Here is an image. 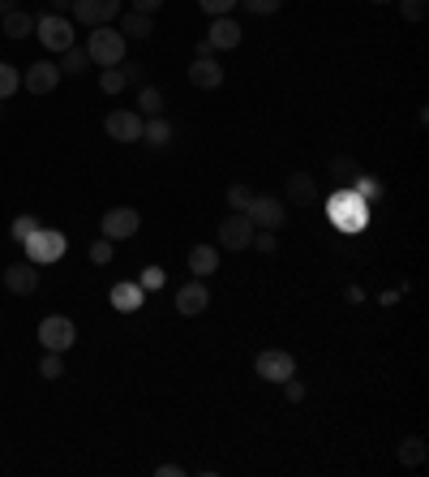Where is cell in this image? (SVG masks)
I'll return each instance as SVG.
<instances>
[{
	"instance_id": "8992f818",
	"label": "cell",
	"mask_w": 429,
	"mask_h": 477,
	"mask_svg": "<svg viewBox=\"0 0 429 477\" xmlns=\"http://www.w3.org/2000/svg\"><path fill=\"white\" fill-rule=\"evenodd\" d=\"M35 35H39V43L48 48V52H65V48H74V22L65 18V13H43L39 22H35Z\"/></svg>"
},
{
	"instance_id": "d6986e66",
	"label": "cell",
	"mask_w": 429,
	"mask_h": 477,
	"mask_svg": "<svg viewBox=\"0 0 429 477\" xmlns=\"http://www.w3.org/2000/svg\"><path fill=\"white\" fill-rule=\"evenodd\" d=\"M284 202H318V181L310 172H293L288 190H284Z\"/></svg>"
},
{
	"instance_id": "484cf974",
	"label": "cell",
	"mask_w": 429,
	"mask_h": 477,
	"mask_svg": "<svg viewBox=\"0 0 429 477\" xmlns=\"http://www.w3.org/2000/svg\"><path fill=\"white\" fill-rule=\"evenodd\" d=\"M399 460H404L408 469L425 464V438H421V435H408V438H404V443H399Z\"/></svg>"
},
{
	"instance_id": "ee69618b",
	"label": "cell",
	"mask_w": 429,
	"mask_h": 477,
	"mask_svg": "<svg viewBox=\"0 0 429 477\" xmlns=\"http://www.w3.org/2000/svg\"><path fill=\"white\" fill-rule=\"evenodd\" d=\"M9 9H18V0H0V18H4Z\"/></svg>"
},
{
	"instance_id": "2e32d148",
	"label": "cell",
	"mask_w": 429,
	"mask_h": 477,
	"mask_svg": "<svg viewBox=\"0 0 429 477\" xmlns=\"http://www.w3.org/2000/svg\"><path fill=\"white\" fill-rule=\"evenodd\" d=\"M189 82H194L197 91H219L223 86V65L214 57H194L189 65Z\"/></svg>"
},
{
	"instance_id": "5b68a950",
	"label": "cell",
	"mask_w": 429,
	"mask_h": 477,
	"mask_svg": "<svg viewBox=\"0 0 429 477\" xmlns=\"http://www.w3.org/2000/svg\"><path fill=\"white\" fill-rule=\"evenodd\" d=\"M245 216L254 228H267V233H279L288 224V202L284 199H271V194H254V202L245 207Z\"/></svg>"
},
{
	"instance_id": "4316f807",
	"label": "cell",
	"mask_w": 429,
	"mask_h": 477,
	"mask_svg": "<svg viewBox=\"0 0 429 477\" xmlns=\"http://www.w3.org/2000/svg\"><path fill=\"white\" fill-rule=\"evenodd\" d=\"M18 91H22V69L9 65V60H0V100H9V95H18Z\"/></svg>"
},
{
	"instance_id": "52a82bcc",
	"label": "cell",
	"mask_w": 429,
	"mask_h": 477,
	"mask_svg": "<svg viewBox=\"0 0 429 477\" xmlns=\"http://www.w3.org/2000/svg\"><path fill=\"white\" fill-rule=\"evenodd\" d=\"M142 125H146V117L137 108H112L103 117V134L112 142H142Z\"/></svg>"
},
{
	"instance_id": "4fadbf2b",
	"label": "cell",
	"mask_w": 429,
	"mask_h": 477,
	"mask_svg": "<svg viewBox=\"0 0 429 477\" xmlns=\"http://www.w3.org/2000/svg\"><path fill=\"white\" fill-rule=\"evenodd\" d=\"M4 288H9V293H18V297H31V293L39 288V267H35L31 259L4 267Z\"/></svg>"
},
{
	"instance_id": "e575fe53",
	"label": "cell",
	"mask_w": 429,
	"mask_h": 477,
	"mask_svg": "<svg viewBox=\"0 0 429 477\" xmlns=\"http://www.w3.org/2000/svg\"><path fill=\"white\" fill-rule=\"evenodd\" d=\"M120 74H125V82H129V86H146V65H142V60H129V65H125V60H120Z\"/></svg>"
},
{
	"instance_id": "b9f144b4",
	"label": "cell",
	"mask_w": 429,
	"mask_h": 477,
	"mask_svg": "<svg viewBox=\"0 0 429 477\" xmlns=\"http://www.w3.org/2000/svg\"><path fill=\"white\" fill-rule=\"evenodd\" d=\"M155 477H185V469H180V464H159Z\"/></svg>"
},
{
	"instance_id": "f1b7e54d",
	"label": "cell",
	"mask_w": 429,
	"mask_h": 477,
	"mask_svg": "<svg viewBox=\"0 0 429 477\" xmlns=\"http://www.w3.org/2000/svg\"><path fill=\"white\" fill-rule=\"evenodd\" d=\"M125 86H129V82H125V74H120V65H112V69L99 74V91H103V95H120Z\"/></svg>"
},
{
	"instance_id": "f35d334b",
	"label": "cell",
	"mask_w": 429,
	"mask_h": 477,
	"mask_svg": "<svg viewBox=\"0 0 429 477\" xmlns=\"http://www.w3.org/2000/svg\"><path fill=\"white\" fill-rule=\"evenodd\" d=\"M197 4H202V9L211 13V18H228V13H232V4H236V0H197Z\"/></svg>"
},
{
	"instance_id": "9c48e42d",
	"label": "cell",
	"mask_w": 429,
	"mask_h": 477,
	"mask_svg": "<svg viewBox=\"0 0 429 477\" xmlns=\"http://www.w3.org/2000/svg\"><path fill=\"white\" fill-rule=\"evenodd\" d=\"M254 370H258V378H267V383H284V378L296 375V358L288 349H267V353H258Z\"/></svg>"
},
{
	"instance_id": "277c9868",
	"label": "cell",
	"mask_w": 429,
	"mask_h": 477,
	"mask_svg": "<svg viewBox=\"0 0 429 477\" xmlns=\"http://www.w3.org/2000/svg\"><path fill=\"white\" fill-rule=\"evenodd\" d=\"M39 344H43V353H69L78 344V322L65 314H48L39 322Z\"/></svg>"
},
{
	"instance_id": "ba28073f",
	"label": "cell",
	"mask_w": 429,
	"mask_h": 477,
	"mask_svg": "<svg viewBox=\"0 0 429 477\" xmlns=\"http://www.w3.org/2000/svg\"><path fill=\"white\" fill-rule=\"evenodd\" d=\"M142 228V216H137L134 207H112V211H103V219H99V233L108 241H129Z\"/></svg>"
},
{
	"instance_id": "d590c367",
	"label": "cell",
	"mask_w": 429,
	"mask_h": 477,
	"mask_svg": "<svg viewBox=\"0 0 429 477\" xmlns=\"http://www.w3.org/2000/svg\"><path fill=\"white\" fill-rule=\"evenodd\" d=\"M163 279H168V271H163V267H146V271H142V279H137V284H142V288H146V293H155V288H163Z\"/></svg>"
},
{
	"instance_id": "44dd1931",
	"label": "cell",
	"mask_w": 429,
	"mask_h": 477,
	"mask_svg": "<svg viewBox=\"0 0 429 477\" xmlns=\"http://www.w3.org/2000/svg\"><path fill=\"white\" fill-rule=\"evenodd\" d=\"M120 35H129V40H151V35H155V18H151V13H137V9H129V13H125V22H120Z\"/></svg>"
},
{
	"instance_id": "f546056e",
	"label": "cell",
	"mask_w": 429,
	"mask_h": 477,
	"mask_svg": "<svg viewBox=\"0 0 429 477\" xmlns=\"http://www.w3.org/2000/svg\"><path fill=\"white\" fill-rule=\"evenodd\" d=\"M117 259V241H91V262H95V267H108V262Z\"/></svg>"
},
{
	"instance_id": "7402d4cb",
	"label": "cell",
	"mask_w": 429,
	"mask_h": 477,
	"mask_svg": "<svg viewBox=\"0 0 429 477\" xmlns=\"http://www.w3.org/2000/svg\"><path fill=\"white\" fill-rule=\"evenodd\" d=\"M60 74H69V78H78V74H86V69H91V52H86V43H74V48H65V52H60V65H57Z\"/></svg>"
},
{
	"instance_id": "7c38bea8",
	"label": "cell",
	"mask_w": 429,
	"mask_h": 477,
	"mask_svg": "<svg viewBox=\"0 0 429 477\" xmlns=\"http://www.w3.org/2000/svg\"><path fill=\"white\" fill-rule=\"evenodd\" d=\"M206 305H211V293H206V284H202V279H189V284H180V288H176V314H180V318H197Z\"/></svg>"
},
{
	"instance_id": "603a6c76",
	"label": "cell",
	"mask_w": 429,
	"mask_h": 477,
	"mask_svg": "<svg viewBox=\"0 0 429 477\" xmlns=\"http://www.w3.org/2000/svg\"><path fill=\"white\" fill-rule=\"evenodd\" d=\"M142 142H146V146H168V142H172V125H168V120L163 117H146V125H142Z\"/></svg>"
},
{
	"instance_id": "60d3db41",
	"label": "cell",
	"mask_w": 429,
	"mask_h": 477,
	"mask_svg": "<svg viewBox=\"0 0 429 477\" xmlns=\"http://www.w3.org/2000/svg\"><path fill=\"white\" fill-rule=\"evenodd\" d=\"M129 9H137V13H151V18H155L159 9H163V0H129Z\"/></svg>"
},
{
	"instance_id": "74e56055",
	"label": "cell",
	"mask_w": 429,
	"mask_h": 477,
	"mask_svg": "<svg viewBox=\"0 0 429 477\" xmlns=\"http://www.w3.org/2000/svg\"><path fill=\"white\" fill-rule=\"evenodd\" d=\"M250 245H254L258 254H275V250H279V241H275V233H267V228H258Z\"/></svg>"
},
{
	"instance_id": "7a4b0ae2",
	"label": "cell",
	"mask_w": 429,
	"mask_h": 477,
	"mask_svg": "<svg viewBox=\"0 0 429 477\" xmlns=\"http://www.w3.org/2000/svg\"><path fill=\"white\" fill-rule=\"evenodd\" d=\"M327 216H331L335 228H344V233H361L365 224H370V202H361L356 194H352L348 185L339 190L331 199V207H327Z\"/></svg>"
},
{
	"instance_id": "5bb4252c",
	"label": "cell",
	"mask_w": 429,
	"mask_h": 477,
	"mask_svg": "<svg viewBox=\"0 0 429 477\" xmlns=\"http://www.w3.org/2000/svg\"><path fill=\"white\" fill-rule=\"evenodd\" d=\"M60 82V69L52 65V60H35L31 69H26V78H22V86L31 91V95H52Z\"/></svg>"
},
{
	"instance_id": "7bdbcfd3",
	"label": "cell",
	"mask_w": 429,
	"mask_h": 477,
	"mask_svg": "<svg viewBox=\"0 0 429 477\" xmlns=\"http://www.w3.org/2000/svg\"><path fill=\"white\" fill-rule=\"evenodd\" d=\"M65 9H74V0H52V13H65Z\"/></svg>"
},
{
	"instance_id": "1f68e13d",
	"label": "cell",
	"mask_w": 429,
	"mask_h": 477,
	"mask_svg": "<svg viewBox=\"0 0 429 477\" xmlns=\"http://www.w3.org/2000/svg\"><path fill=\"white\" fill-rule=\"evenodd\" d=\"M39 375L43 378H65V353H43Z\"/></svg>"
},
{
	"instance_id": "8d00e7d4",
	"label": "cell",
	"mask_w": 429,
	"mask_h": 477,
	"mask_svg": "<svg viewBox=\"0 0 429 477\" xmlns=\"http://www.w3.org/2000/svg\"><path fill=\"white\" fill-rule=\"evenodd\" d=\"M279 387H284V400H288V404H301V400H305V383H301V378H284V383H279Z\"/></svg>"
},
{
	"instance_id": "d6a6232c",
	"label": "cell",
	"mask_w": 429,
	"mask_h": 477,
	"mask_svg": "<svg viewBox=\"0 0 429 477\" xmlns=\"http://www.w3.org/2000/svg\"><path fill=\"white\" fill-rule=\"evenodd\" d=\"M250 202H254V190H250V185H228V207H232V211H245Z\"/></svg>"
},
{
	"instance_id": "3957f363",
	"label": "cell",
	"mask_w": 429,
	"mask_h": 477,
	"mask_svg": "<svg viewBox=\"0 0 429 477\" xmlns=\"http://www.w3.org/2000/svg\"><path fill=\"white\" fill-rule=\"evenodd\" d=\"M26 245V259L35 262V267H48V262H60L65 259V250H69V241H65V233L60 228H35L31 237L22 241Z\"/></svg>"
},
{
	"instance_id": "e0dca14e",
	"label": "cell",
	"mask_w": 429,
	"mask_h": 477,
	"mask_svg": "<svg viewBox=\"0 0 429 477\" xmlns=\"http://www.w3.org/2000/svg\"><path fill=\"white\" fill-rule=\"evenodd\" d=\"M241 35H245V31H241V26L232 22V13H228V18H214L211 22V31H206V43H211L214 52H223V48H236V43H241Z\"/></svg>"
},
{
	"instance_id": "ffe728a7",
	"label": "cell",
	"mask_w": 429,
	"mask_h": 477,
	"mask_svg": "<svg viewBox=\"0 0 429 477\" xmlns=\"http://www.w3.org/2000/svg\"><path fill=\"white\" fill-rule=\"evenodd\" d=\"M189 271H194L197 279L214 276V271H219V245H194V250H189Z\"/></svg>"
},
{
	"instance_id": "ab89813d",
	"label": "cell",
	"mask_w": 429,
	"mask_h": 477,
	"mask_svg": "<svg viewBox=\"0 0 429 477\" xmlns=\"http://www.w3.org/2000/svg\"><path fill=\"white\" fill-rule=\"evenodd\" d=\"M399 9H404V18H408V22L425 18V0H399Z\"/></svg>"
},
{
	"instance_id": "9a60e30c",
	"label": "cell",
	"mask_w": 429,
	"mask_h": 477,
	"mask_svg": "<svg viewBox=\"0 0 429 477\" xmlns=\"http://www.w3.org/2000/svg\"><path fill=\"white\" fill-rule=\"evenodd\" d=\"M108 301H112V310H120V314H134V310H142V301H146V288L137 279H120V284H112Z\"/></svg>"
},
{
	"instance_id": "d4e9b609",
	"label": "cell",
	"mask_w": 429,
	"mask_h": 477,
	"mask_svg": "<svg viewBox=\"0 0 429 477\" xmlns=\"http://www.w3.org/2000/svg\"><path fill=\"white\" fill-rule=\"evenodd\" d=\"M137 112L142 117H163V91L159 86H137Z\"/></svg>"
},
{
	"instance_id": "83f0119b",
	"label": "cell",
	"mask_w": 429,
	"mask_h": 477,
	"mask_svg": "<svg viewBox=\"0 0 429 477\" xmlns=\"http://www.w3.org/2000/svg\"><path fill=\"white\" fill-rule=\"evenodd\" d=\"M331 172H335V181H339V185H348V181L356 177V172H365V168H361L352 155H335L331 159Z\"/></svg>"
},
{
	"instance_id": "836d02e7",
	"label": "cell",
	"mask_w": 429,
	"mask_h": 477,
	"mask_svg": "<svg viewBox=\"0 0 429 477\" xmlns=\"http://www.w3.org/2000/svg\"><path fill=\"white\" fill-rule=\"evenodd\" d=\"M35 228H39V219H35V216H18V219H13V228H9V233H13V241L22 245V241L31 237Z\"/></svg>"
},
{
	"instance_id": "30bf717a",
	"label": "cell",
	"mask_w": 429,
	"mask_h": 477,
	"mask_svg": "<svg viewBox=\"0 0 429 477\" xmlns=\"http://www.w3.org/2000/svg\"><path fill=\"white\" fill-rule=\"evenodd\" d=\"M254 224H250V216H245V211H232V216L223 219V224H219V245H223V250H250V241H254Z\"/></svg>"
},
{
	"instance_id": "ac0fdd59",
	"label": "cell",
	"mask_w": 429,
	"mask_h": 477,
	"mask_svg": "<svg viewBox=\"0 0 429 477\" xmlns=\"http://www.w3.org/2000/svg\"><path fill=\"white\" fill-rule=\"evenodd\" d=\"M35 13L31 9H9L4 18H0V31H4V40H26L31 31H35Z\"/></svg>"
},
{
	"instance_id": "cb8c5ba5",
	"label": "cell",
	"mask_w": 429,
	"mask_h": 477,
	"mask_svg": "<svg viewBox=\"0 0 429 477\" xmlns=\"http://www.w3.org/2000/svg\"><path fill=\"white\" fill-rule=\"evenodd\" d=\"M348 190L361 202H378V199H382V181H378V177H365V172H356V177L348 181Z\"/></svg>"
},
{
	"instance_id": "6da1fadb",
	"label": "cell",
	"mask_w": 429,
	"mask_h": 477,
	"mask_svg": "<svg viewBox=\"0 0 429 477\" xmlns=\"http://www.w3.org/2000/svg\"><path fill=\"white\" fill-rule=\"evenodd\" d=\"M86 52H91V65H99V69H112V65H120V60H125L129 43H125V35H120L117 26H91Z\"/></svg>"
},
{
	"instance_id": "4dcf8cb0",
	"label": "cell",
	"mask_w": 429,
	"mask_h": 477,
	"mask_svg": "<svg viewBox=\"0 0 429 477\" xmlns=\"http://www.w3.org/2000/svg\"><path fill=\"white\" fill-rule=\"evenodd\" d=\"M241 9H250V13H258V18H271V13H279L284 9V0H236Z\"/></svg>"
},
{
	"instance_id": "8fae6325",
	"label": "cell",
	"mask_w": 429,
	"mask_h": 477,
	"mask_svg": "<svg viewBox=\"0 0 429 477\" xmlns=\"http://www.w3.org/2000/svg\"><path fill=\"white\" fill-rule=\"evenodd\" d=\"M69 13L82 26H112V18H120V0H74Z\"/></svg>"
},
{
	"instance_id": "f6af8a7d",
	"label": "cell",
	"mask_w": 429,
	"mask_h": 477,
	"mask_svg": "<svg viewBox=\"0 0 429 477\" xmlns=\"http://www.w3.org/2000/svg\"><path fill=\"white\" fill-rule=\"evenodd\" d=\"M370 4H390V0H370Z\"/></svg>"
}]
</instances>
